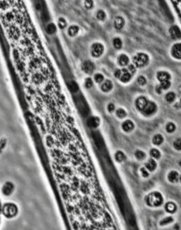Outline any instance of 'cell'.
<instances>
[{
  "label": "cell",
  "mask_w": 181,
  "mask_h": 230,
  "mask_svg": "<svg viewBox=\"0 0 181 230\" xmlns=\"http://www.w3.org/2000/svg\"><path fill=\"white\" fill-rule=\"evenodd\" d=\"M82 70L86 74H91L95 70L94 65L91 61H86L82 65Z\"/></svg>",
  "instance_id": "52a82bcc"
},
{
  "label": "cell",
  "mask_w": 181,
  "mask_h": 230,
  "mask_svg": "<svg viewBox=\"0 0 181 230\" xmlns=\"http://www.w3.org/2000/svg\"><path fill=\"white\" fill-rule=\"evenodd\" d=\"M140 172H141V176L144 177V178H147V177H149V171L146 169L145 167L141 168Z\"/></svg>",
  "instance_id": "836d02e7"
},
{
  "label": "cell",
  "mask_w": 181,
  "mask_h": 230,
  "mask_svg": "<svg viewBox=\"0 0 181 230\" xmlns=\"http://www.w3.org/2000/svg\"><path fill=\"white\" fill-rule=\"evenodd\" d=\"M104 51V47L103 46V45L100 43H95L94 45H93L92 50H91V53L93 57L98 58L100 57L103 54Z\"/></svg>",
  "instance_id": "8992f818"
},
{
  "label": "cell",
  "mask_w": 181,
  "mask_h": 230,
  "mask_svg": "<svg viewBox=\"0 0 181 230\" xmlns=\"http://www.w3.org/2000/svg\"><path fill=\"white\" fill-rule=\"evenodd\" d=\"M164 209L167 213L169 215H173L175 214L178 210V206L175 202L173 201H169L167 202L164 205Z\"/></svg>",
  "instance_id": "5b68a950"
},
{
  "label": "cell",
  "mask_w": 181,
  "mask_h": 230,
  "mask_svg": "<svg viewBox=\"0 0 181 230\" xmlns=\"http://www.w3.org/2000/svg\"><path fill=\"white\" fill-rule=\"evenodd\" d=\"M2 205H2L1 200H0V224H1L2 222V216H3V215H2Z\"/></svg>",
  "instance_id": "ee69618b"
},
{
  "label": "cell",
  "mask_w": 181,
  "mask_h": 230,
  "mask_svg": "<svg viewBox=\"0 0 181 230\" xmlns=\"http://www.w3.org/2000/svg\"><path fill=\"white\" fill-rule=\"evenodd\" d=\"M164 139L163 138V136L160 134H158V135H156L153 138L152 142L153 144L155 145H161L163 142H164Z\"/></svg>",
  "instance_id": "d6986e66"
},
{
  "label": "cell",
  "mask_w": 181,
  "mask_h": 230,
  "mask_svg": "<svg viewBox=\"0 0 181 230\" xmlns=\"http://www.w3.org/2000/svg\"><path fill=\"white\" fill-rule=\"evenodd\" d=\"M131 74L128 72V70L127 69H123L122 70V75H121L120 79L121 81H123V82L124 83L128 82V81L131 79Z\"/></svg>",
  "instance_id": "9a60e30c"
},
{
  "label": "cell",
  "mask_w": 181,
  "mask_h": 230,
  "mask_svg": "<svg viewBox=\"0 0 181 230\" xmlns=\"http://www.w3.org/2000/svg\"><path fill=\"white\" fill-rule=\"evenodd\" d=\"M161 88L163 90L164 89H168L171 86V82L169 81H163V82H161Z\"/></svg>",
  "instance_id": "1f68e13d"
},
{
  "label": "cell",
  "mask_w": 181,
  "mask_h": 230,
  "mask_svg": "<svg viewBox=\"0 0 181 230\" xmlns=\"http://www.w3.org/2000/svg\"><path fill=\"white\" fill-rule=\"evenodd\" d=\"M118 62L121 66H126L129 63V58L125 55H121L118 58Z\"/></svg>",
  "instance_id": "44dd1931"
},
{
  "label": "cell",
  "mask_w": 181,
  "mask_h": 230,
  "mask_svg": "<svg viewBox=\"0 0 181 230\" xmlns=\"http://www.w3.org/2000/svg\"><path fill=\"white\" fill-rule=\"evenodd\" d=\"M134 155L138 160H143L146 157L145 153L143 151H141V150H137V151L135 152Z\"/></svg>",
  "instance_id": "d4e9b609"
},
{
  "label": "cell",
  "mask_w": 181,
  "mask_h": 230,
  "mask_svg": "<svg viewBox=\"0 0 181 230\" xmlns=\"http://www.w3.org/2000/svg\"><path fill=\"white\" fill-rule=\"evenodd\" d=\"M85 6L87 9H91L93 6V2L92 1H86L85 2Z\"/></svg>",
  "instance_id": "b9f144b4"
},
{
  "label": "cell",
  "mask_w": 181,
  "mask_h": 230,
  "mask_svg": "<svg viewBox=\"0 0 181 230\" xmlns=\"http://www.w3.org/2000/svg\"><path fill=\"white\" fill-rule=\"evenodd\" d=\"M157 79H159L161 82H163V81H169V79H171V76L170 74L166 72H159V73L157 74Z\"/></svg>",
  "instance_id": "2e32d148"
},
{
  "label": "cell",
  "mask_w": 181,
  "mask_h": 230,
  "mask_svg": "<svg viewBox=\"0 0 181 230\" xmlns=\"http://www.w3.org/2000/svg\"><path fill=\"white\" fill-rule=\"evenodd\" d=\"M175 99V94L173 92H169L166 96V100L168 103H172Z\"/></svg>",
  "instance_id": "4316f807"
},
{
  "label": "cell",
  "mask_w": 181,
  "mask_h": 230,
  "mask_svg": "<svg viewBox=\"0 0 181 230\" xmlns=\"http://www.w3.org/2000/svg\"><path fill=\"white\" fill-rule=\"evenodd\" d=\"M137 82L139 83V85L143 86V85H144V84H146V80L144 77H139L138 79H137Z\"/></svg>",
  "instance_id": "f35d334b"
},
{
  "label": "cell",
  "mask_w": 181,
  "mask_h": 230,
  "mask_svg": "<svg viewBox=\"0 0 181 230\" xmlns=\"http://www.w3.org/2000/svg\"><path fill=\"white\" fill-rule=\"evenodd\" d=\"M47 32L50 34H52L56 31V26L54 24H50L47 26Z\"/></svg>",
  "instance_id": "f1b7e54d"
},
{
  "label": "cell",
  "mask_w": 181,
  "mask_h": 230,
  "mask_svg": "<svg viewBox=\"0 0 181 230\" xmlns=\"http://www.w3.org/2000/svg\"><path fill=\"white\" fill-rule=\"evenodd\" d=\"M174 222V218L172 215L166 216L159 221V226L161 227H166L168 226L169 224H171Z\"/></svg>",
  "instance_id": "30bf717a"
},
{
  "label": "cell",
  "mask_w": 181,
  "mask_h": 230,
  "mask_svg": "<svg viewBox=\"0 0 181 230\" xmlns=\"http://www.w3.org/2000/svg\"><path fill=\"white\" fill-rule=\"evenodd\" d=\"M58 24H59V27H60L61 28H64L66 26V25H67V23H66L65 19H64L63 18H60V19H59Z\"/></svg>",
  "instance_id": "8d00e7d4"
},
{
  "label": "cell",
  "mask_w": 181,
  "mask_h": 230,
  "mask_svg": "<svg viewBox=\"0 0 181 230\" xmlns=\"http://www.w3.org/2000/svg\"><path fill=\"white\" fill-rule=\"evenodd\" d=\"M113 45H114V47H115V48L120 49L121 47H122V45H123L122 40H121L120 38H115V39L113 40Z\"/></svg>",
  "instance_id": "83f0119b"
},
{
  "label": "cell",
  "mask_w": 181,
  "mask_h": 230,
  "mask_svg": "<svg viewBox=\"0 0 181 230\" xmlns=\"http://www.w3.org/2000/svg\"><path fill=\"white\" fill-rule=\"evenodd\" d=\"M114 24H115V28L118 29V30H120V29L122 28L123 26H124L125 21L122 17H118L116 18L115 20Z\"/></svg>",
  "instance_id": "ac0fdd59"
},
{
  "label": "cell",
  "mask_w": 181,
  "mask_h": 230,
  "mask_svg": "<svg viewBox=\"0 0 181 230\" xmlns=\"http://www.w3.org/2000/svg\"><path fill=\"white\" fill-rule=\"evenodd\" d=\"M174 148L177 150H181V138H178L173 143Z\"/></svg>",
  "instance_id": "4dcf8cb0"
},
{
  "label": "cell",
  "mask_w": 181,
  "mask_h": 230,
  "mask_svg": "<svg viewBox=\"0 0 181 230\" xmlns=\"http://www.w3.org/2000/svg\"><path fill=\"white\" fill-rule=\"evenodd\" d=\"M150 155L152 157L153 159H158L161 157V152H160L157 149H152L150 150Z\"/></svg>",
  "instance_id": "7402d4cb"
},
{
  "label": "cell",
  "mask_w": 181,
  "mask_h": 230,
  "mask_svg": "<svg viewBox=\"0 0 181 230\" xmlns=\"http://www.w3.org/2000/svg\"><path fill=\"white\" fill-rule=\"evenodd\" d=\"M179 181L181 183V175H180V177H179Z\"/></svg>",
  "instance_id": "7dc6e473"
},
{
  "label": "cell",
  "mask_w": 181,
  "mask_h": 230,
  "mask_svg": "<svg viewBox=\"0 0 181 230\" xmlns=\"http://www.w3.org/2000/svg\"><path fill=\"white\" fill-rule=\"evenodd\" d=\"M116 115L118 118H125L126 115H127V113H126V111L124 110V109L119 108L116 111Z\"/></svg>",
  "instance_id": "f546056e"
},
{
  "label": "cell",
  "mask_w": 181,
  "mask_h": 230,
  "mask_svg": "<svg viewBox=\"0 0 181 230\" xmlns=\"http://www.w3.org/2000/svg\"><path fill=\"white\" fill-rule=\"evenodd\" d=\"M127 70L128 72L131 74V75H133L135 73V72H136V67H135V66L133 65H129V67H128Z\"/></svg>",
  "instance_id": "74e56055"
},
{
  "label": "cell",
  "mask_w": 181,
  "mask_h": 230,
  "mask_svg": "<svg viewBox=\"0 0 181 230\" xmlns=\"http://www.w3.org/2000/svg\"><path fill=\"white\" fill-rule=\"evenodd\" d=\"M172 55L174 58L181 59V43L174 45L172 49Z\"/></svg>",
  "instance_id": "4fadbf2b"
},
{
  "label": "cell",
  "mask_w": 181,
  "mask_h": 230,
  "mask_svg": "<svg viewBox=\"0 0 181 230\" xmlns=\"http://www.w3.org/2000/svg\"><path fill=\"white\" fill-rule=\"evenodd\" d=\"M134 123H132V121L130 120H125V121L123 123L122 125V128L123 130L125 132H127V133H129V132L132 131V130L134 129Z\"/></svg>",
  "instance_id": "5bb4252c"
},
{
  "label": "cell",
  "mask_w": 181,
  "mask_h": 230,
  "mask_svg": "<svg viewBox=\"0 0 181 230\" xmlns=\"http://www.w3.org/2000/svg\"><path fill=\"white\" fill-rule=\"evenodd\" d=\"M19 213V208L13 202H6L2 205V215L7 219L17 217Z\"/></svg>",
  "instance_id": "7a4b0ae2"
},
{
  "label": "cell",
  "mask_w": 181,
  "mask_h": 230,
  "mask_svg": "<svg viewBox=\"0 0 181 230\" xmlns=\"http://www.w3.org/2000/svg\"><path fill=\"white\" fill-rule=\"evenodd\" d=\"M145 203L150 208H159L164 204V198L161 193L154 191L146 195Z\"/></svg>",
  "instance_id": "6da1fadb"
},
{
  "label": "cell",
  "mask_w": 181,
  "mask_h": 230,
  "mask_svg": "<svg viewBox=\"0 0 181 230\" xmlns=\"http://www.w3.org/2000/svg\"><path fill=\"white\" fill-rule=\"evenodd\" d=\"M162 89L161 88V86H157V87H156V92L158 93V94H161V92H162Z\"/></svg>",
  "instance_id": "f6af8a7d"
},
{
  "label": "cell",
  "mask_w": 181,
  "mask_h": 230,
  "mask_svg": "<svg viewBox=\"0 0 181 230\" xmlns=\"http://www.w3.org/2000/svg\"><path fill=\"white\" fill-rule=\"evenodd\" d=\"M93 84V81L90 78L89 79H86V81H85V86L86 88H90L91 86H92Z\"/></svg>",
  "instance_id": "ab89813d"
},
{
  "label": "cell",
  "mask_w": 181,
  "mask_h": 230,
  "mask_svg": "<svg viewBox=\"0 0 181 230\" xmlns=\"http://www.w3.org/2000/svg\"><path fill=\"white\" fill-rule=\"evenodd\" d=\"M179 166L181 167V159L179 161Z\"/></svg>",
  "instance_id": "bcb514c9"
},
{
  "label": "cell",
  "mask_w": 181,
  "mask_h": 230,
  "mask_svg": "<svg viewBox=\"0 0 181 230\" xmlns=\"http://www.w3.org/2000/svg\"><path fill=\"white\" fill-rule=\"evenodd\" d=\"M101 89L105 92H109V91H111L112 89H113V84H112V82L110 80H106L104 84H103Z\"/></svg>",
  "instance_id": "ffe728a7"
},
{
  "label": "cell",
  "mask_w": 181,
  "mask_h": 230,
  "mask_svg": "<svg viewBox=\"0 0 181 230\" xmlns=\"http://www.w3.org/2000/svg\"><path fill=\"white\" fill-rule=\"evenodd\" d=\"M148 101H147V99L145 97L141 96L138 98L136 101V106L137 109L141 111H143L144 109L145 108L146 106L147 105Z\"/></svg>",
  "instance_id": "ba28073f"
},
{
  "label": "cell",
  "mask_w": 181,
  "mask_h": 230,
  "mask_svg": "<svg viewBox=\"0 0 181 230\" xmlns=\"http://www.w3.org/2000/svg\"><path fill=\"white\" fill-rule=\"evenodd\" d=\"M121 75H122V70H117L115 72V76L116 78L120 79Z\"/></svg>",
  "instance_id": "60d3db41"
},
{
  "label": "cell",
  "mask_w": 181,
  "mask_h": 230,
  "mask_svg": "<svg viewBox=\"0 0 181 230\" xmlns=\"http://www.w3.org/2000/svg\"><path fill=\"white\" fill-rule=\"evenodd\" d=\"M79 28L77 26H72L69 28L68 33L70 36H74L79 32Z\"/></svg>",
  "instance_id": "603a6c76"
},
{
  "label": "cell",
  "mask_w": 181,
  "mask_h": 230,
  "mask_svg": "<svg viewBox=\"0 0 181 230\" xmlns=\"http://www.w3.org/2000/svg\"><path fill=\"white\" fill-rule=\"evenodd\" d=\"M157 167V164L154 160V159H149L145 163V168L149 172H153Z\"/></svg>",
  "instance_id": "8fae6325"
},
{
  "label": "cell",
  "mask_w": 181,
  "mask_h": 230,
  "mask_svg": "<svg viewBox=\"0 0 181 230\" xmlns=\"http://www.w3.org/2000/svg\"><path fill=\"white\" fill-rule=\"evenodd\" d=\"M105 17H106V16H105V13L104 11H98L97 19L98 20H100V21H104V20H105Z\"/></svg>",
  "instance_id": "d6a6232c"
},
{
  "label": "cell",
  "mask_w": 181,
  "mask_h": 230,
  "mask_svg": "<svg viewBox=\"0 0 181 230\" xmlns=\"http://www.w3.org/2000/svg\"><path fill=\"white\" fill-rule=\"evenodd\" d=\"M70 90L73 92H76L78 90V86L74 81H72V83L70 84Z\"/></svg>",
  "instance_id": "d590c367"
},
{
  "label": "cell",
  "mask_w": 181,
  "mask_h": 230,
  "mask_svg": "<svg viewBox=\"0 0 181 230\" xmlns=\"http://www.w3.org/2000/svg\"><path fill=\"white\" fill-rule=\"evenodd\" d=\"M107 110H108L109 112H111V113H112L113 111H114V110H115L114 104H110L108 106H107Z\"/></svg>",
  "instance_id": "7bdbcfd3"
},
{
  "label": "cell",
  "mask_w": 181,
  "mask_h": 230,
  "mask_svg": "<svg viewBox=\"0 0 181 230\" xmlns=\"http://www.w3.org/2000/svg\"><path fill=\"white\" fill-rule=\"evenodd\" d=\"M157 110L156 104L153 103L152 101H148V104L146 105L145 108L142 111L143 113L146 115H151L154 113Z\"/></svg>",
  "instance_id": "277c9868"
},
{
  "label": "cell",
  "mask_w": 181,
  "mask_h": 230,
  "mask_svg": "<svg viewBox=\"0 0 181 230\" xmlns=\"http://www.w3.org/2000/svg\"><path fill=\"white\" fill-rule=\"evenodd\" d=\"M115 159L118 162H122L125 159V155L123 152L118 151L115 154Z\"/></svg>",
  "instance_id": "cb8c5ba5"
},
{
  "label": "cell",
  "mask_w": 181,
  "mask_h": 230,
  "mask_svg": "<svg viewBox=\"0 0 181 230\" xmlns=\"http://www.w3.org/2000/svg\"><path fill=\"white\" fill-rule=\"evenodd\" d=\"M133 62L137 67H144L149 62V57L146 54L138 53L134 57Z\"/></svg>",
  "instance_id": "3957f363"
},
{
  "label": "cell",
  "mask_w": 181,
  "mask_h": 230,
  "mask_svg": "<svg viewBox=\"0 0 181 230\" xmlns=\"http://www.w3.org/2000/svg\"><path fill=\"white\" fill-rule=\"evenodd\" d=\"M100 120L97 117H90L89 118L87 124L90 127H96L99 125Z\"/></svg>",
  "instance_id": "e0dca14e"
},
{
  "label": "cell",
  "mask_w": 181,
  "mask_h": 230,
  "mask_svg": "<svg viewBox=\"0 0 181 230\" xmlns=\"http://www.w3.org/2000/svg\"><path fill=\"white\" fill-rule=\"evenodd\" d=\"M179 174H178V172H175V171H171L168 174V180L171 183H176V182L179 181Z\"/></svg>",
  "instance_id": "7c38bea8"
},
{
  "label": "cell",
  "mask_w": 181,
  "mask_h": 230,
  "mask_svg": "<svg viewBox=\"0 0 181 230\" xmlns=\"http://www.w3.org/2000/svg\"><path fill=\"white\" fill-rule=\"evenodd\" d=\"M170 34L174 39H179L181 38V31L177 26H173L170 28Z\"/></svg>",
  "instance_id": "9c48e42d"
},
{
  "label": "cell",
  "mask_w": 181,
  "mask_h": 230,
  "mask_svg": "<svg viewBox=\"0 0 181 230\" xmlns=\"http://www.w3.org/2000/svg\"><path fill=\"white\" fill-rule=\"evenodd\" d=\"M166 131L168 132V133H172L175 130L176 127L175 126V124L173 123H168L166 125Z\"/></svg>",
  "instance_id": "484cf974"
},
{
  "label": "cell",
  "mask_w": 181,
  "mask_h": 230,
  "mask_svg": "<svg viewBox=\"0 0 181 230\" xmlns=\"http://www.w3.org/2000/svg\"><path fill=\"white\" fill-rule=\"evenodd\" d=\"M94 79L97 83H100L104 81V77L101 74H96L94 77Z\"/></svg>",
  "instance_id": "e575fe53"
}]
</instances>
